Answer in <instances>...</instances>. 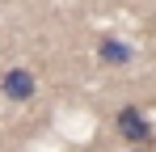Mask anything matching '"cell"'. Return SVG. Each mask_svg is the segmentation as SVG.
I'll return each mask as SVG.
<instances>
[{
    "label": "cell",
    "instance_id": "6da1fadb",
    "mask_svg": "<svg viewBox=\"0 0 156 152\" xmlns=\"http://www.w3.org/2000/svg\"><path fill=\"white\" fill-rule=\"evenodd\" d=\"M114 127H118V135H127L131 144H144V139L152 135V127L144 123V114H139L135 106H122V110H118V118H114Z\"/></svg>",
    "mask_w": 156,
    "mask_h": 152
},
{
    "label": "cell",
    "instance_id": "7a4b0ae2",
    "mask_svg": "<svg viewBox=\"0 0 156 152\" xmlns=\"http://www.w3.org/2000/svg\"><path fill=\"white\" fill-rule=\"evenodd\" d=\"M4 93L17 97V101H26L30 93H34V76H30V72H9V76H4Z\"/></svg>",
    "mask_w": 156,
    "mask_h": 152
},
{
    "label": "cell",
    "instance_id": "3957f363",
    "mask_svg": "<svg viewBox=\"0 0 156 152\" xmlns=\"http://www.w3.org/2000/svg\"><path fill=\"white\" fill-rule=\"evenodd\" d=\"M101 59H110V63H127V47H118V42H101Z\"/></svg>",
    "mask_w": 156,
    "mask_h": 152
}]
</instances>
